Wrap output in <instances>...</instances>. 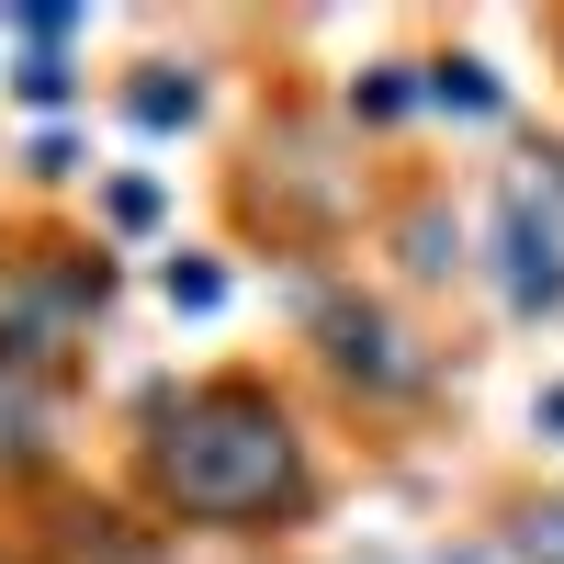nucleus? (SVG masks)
<instances>
[{"label": "nucleus", "instance_id": "1", "mask_svg": "<svg viewBox=\"0 0 564 564\" xmlns=\"http://www.w3.org/2000/svg\"><path fill=\"white\" fill-rule=\"evenodd\" d=\"M135 497L181 531H282L316 508V441L260 372H215V384H181L148 406Z\"/></svg>", "mask_w": 564, "mask_h": 564}, {"label": "nucleus", "instance_id": "2", "mask_svg": "<svg viewBox=\"0 0 564 564\" xmlns=\"http://www.w3.org/2000/svg\"><path fill=\"white\" fill-rule=\"evenodd\" d=\"M497 260H508V305H520V316H553V305H564V193H553V215H542V193H508Z\"/></svg>", "mask_w": 564, "mask_h": 564}, {"label": "nucleus", "instance_id": "3", "mask_svg": "<svg viewBox=\"0 0 564 564\" xmlns=\"http://www.w3.org/2000/svg\"><path fill=\"white\" fill-rule=\"evenodd\" d=\"M45 430H57V406L34 384V350H0V463H45Z\"/></svg>", "mask_w": 564, "mask_h": 564}, {"label": "nucleus", "instance_id": "4", "mask_svg": "<svg viewBox=\"0 0 564 564\" xmlns=\"http://www.w3.org/2000/svg\"><path fill=\"white\" fill-rule=\"evenodd\" d=\"M508 553H520V564H564V486L531 497L520 520H508Z\"/></svg>", "mask_w": 564, "mask_h": 564}, {"label": "nucleus", "instance_id": "5", "mask_svg": "<svg viewBox=\"0 0 564 564\" xmlns=\"http://www.w3.org/2000/svg\"><path fill=\"white\" fill-rule=\"evenodd\" d=\"M553 57H564V23H553Z\"/></svg>", "mask_w": 564, "mask_h": 564}]
</instances>
